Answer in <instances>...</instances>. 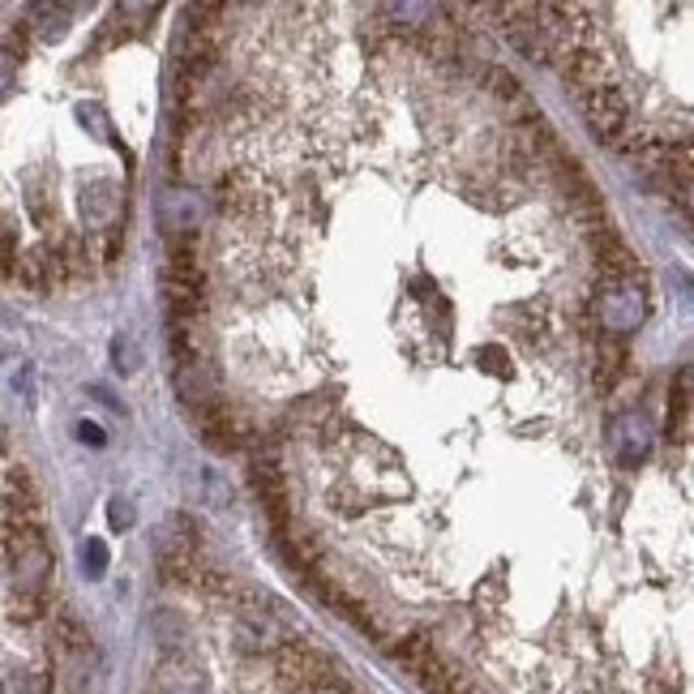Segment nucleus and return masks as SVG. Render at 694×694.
I'll return each mask as SVG.
<instances>
[{
	"label": "nucleus",
	"mask_w": 694,
	"mask_h": 694,
	"mask_svg": "<svg viewBox=\"0 0 694 694\" xmlns=\"http://www.w3.org/2000/svg\"><path fill=\"white\" fill-rule=\"evenodd\" d=\"M395 656L404 660V669L417 678L429 694H459L468 682H459V673L446 665V656L433 647L429 634H404L395 643Z\"/></svg>",
	"instance_id": "nucleus-1"
},
{
	"label": "nucleus",
	"mask_w": 694,
	"mask_h": 694,
	"mask_svg": "<svg viewBox=\"0 0 694 694\" xmlns=\"http://www.w3.org/2000/svg\"><path fill=\"white\" fill-rule=\"evenodd\" d=\"M275 669L287 691H344L335 665L305 643H283L275 652Z\"/></svg>",
	"instance_id": "nucleus-2"
},
{
	"label": "nucleus",
	"mask_w": 694,
	"mask_h": 694,
	"mask_svg": "<svg viewBox=\"0 0 694 694\" xmlns=\"http://www.w3.org/2000/svg\"><path fill=\"white\" fill-rule=\"evenodd\" d=\"M592 313H596V322L605 326V335L614 339V335L639 331L647 305H643V292H639L634 278H605V283L596 287V296H592Z\"/></svg>",
	"instance_id": "nucleus-3"
},
{
	"label": "nucleus",
	"mask_w": 694,
	"mask_h": 694,
	"mask_svg": "<svg viewBox=\"0 0 694 694\" xmlns=\"http://www.w3.org/2000/svg\"><path fill=\"white\" fill-rule=\"evenodd\" d=\"M652 442H656V429L643 412H622V417L609 420V446L618 455V463L634 468L652 455Z\"/></svg>",
	"instance_id": "nucleus-4"
},
{
	"label": "nucleus",
	"mask_w": 694,
	"mask_h": 694,
	"mask_svg": "<svg viewBox=\"0 0 694 694\" xmlns=\"http://www.w3.org/2000/svg\"><path fill=\"white\" fill-rule=\"evenodd\" d=\"M583 116L587 125L600 134L605 141H614L625 129V116H630V99L609 82V86H596L583 95Z\"/></svg>",
	"instance_id": "nucleus-5"
},
{
	"label": "nucleus",
	"mask_w": 694,
	"mask_h": 694,
	"mask_svg": "<svg viewBox=\"0 0 694 694\" xmlns=\"http://www.w3.org/2000/svg\"><path fill=\"white\" fill-rule=\"evenodd\" d=\"M154 210H159V223H163L172 236H194V227H202L210 207H207V194H198V189H168Z\"/></svg>",
	"instance_id": "nucleus-6"
},
{
	"label": "nucleus",
	"mask_w": 694,
	"mask_h": 694,
	"mask_svg": "<svg viewBox=\"0 0 694 694\" xmlns=\"http://www.w3.org/2000/svg\"><path fill=\"white\" fill-rule=\"evenodd\" d=\"M249 485H253V493L262 497V506H267V515H271V523H275V536H283V532L292 528V519H287V481H283V472H278L271 459H253V463H249Z\"/></svg>",
	"instance_id": "nucleus-7"
},
{
	"label": "nucleus",
	"mask_w": 694,
	"mask_h": 694,
	"mask_svg": "<svg viewBox=\"0 0 694 694\" xmlns=\"http://www.w3.org/2000/svg\"><path fill=\"white\" fill-rule=\"evenodd\" d=\"M121 202H125V194H121V185H116V181H95V185H86V189H82L77 210H82L86 227H116Z\"/></svg>",
	"instance_id": "nucleus-8"
},
{
	"label": "nucleus",
	"mask_w": 694,
	"mask_h": 694,
	"mask_svg": "<svg viewBox=\"0 0 694 694\" xmlns=\"http://www.w3.org/2000/svg\"><path fill=\"white\" fill-rule=\"evenodd\" d=\"M587 240H592V253H596V262H600L605 278H634L639 275V258L630 253V245H625L614 227L592 232Z\"/></svg>",
	"instance_id": "nucleus-9"
},
{
	"label": "nucleus",
	"mask_w": 694,
	"mask_h": 694,
	"mask_svg": "<svg viewBox=\"0 0 694 694\" xmlns=\"http://www.w3.org/2000/svg\"><path fill=\"white\" fill-rule=\"evenodd\" d=\"M198 412V424H202V437H207V446L214 450H240L245 446V437H240V420L236 412L227 408V404H207V408H194Z\"/></svg>",
	"instance_id": "nucleus-10"
},
{
	"label": "nucleus",
	"mask_w": 694,
	"mask_h": 694,
	"mask_svg": "<svg viewBox=\"0 0 694 694\" xmlns=\"http://www.w3.org/2000/svg\"><path fill=\"white\" fill-rule=\"evenodd\" d=\"M570 61H566V82L570 86H579L583 95L587 90H596V86H609V57H600V52H583V48H574V52H566Z\"/></svg>",
	"instance_id": "nucleus-11"
},
{
	"label": "nucleus",
	"mask_w": 694,
	"mask_h": 694,
	"mask_svg": "<svg viewBox=\"0 0 694 694\" xmlns=\"http://www.w3.org/2000/svg\"><path fill=\"white\" fill-rule=\"evenodd\" d=\"M176 395H181L189 408H207V404H214V373H210L202 360L176 364Z\"/></svg>",
	"instance_id": "nucleus-12"
},
{
	"label": "nucleus",
	"mask_w": 694,
	"mask_h": 694,
	"mask_svg": "<svg viewBox=\"0 0 694 694\" xmlns=\"http://www.w3.org/2000/svg\"><path fill=\"white\" fill-rule=\"evenodd\" d=\"M691 364H682L678 369V386H673V404H669V437L673 442H691Z\"/></svg>",
	"instance_id": "nucleus-13"
},
{
	"label": "nucleus",
	"mask_w": 694,
	"mask_h": 694,
	"mask_svg": "<svg viewBox=\"0 0 694 694\" xmlns=\"http://www.w3.org/2000/svg\"><path fill=\"white\" fill-rule=\"evenodd\" d=\"M30 30H35L44 44L65 39V30H70V9H65V4H35V9H30Z\"/></svg>",
	"instance_id": "nucleus-14"
},
{
	"label": "nucleus",
	"mask_w": 694,
	"mask_h": 694,
	"mask_svg": "<svg viewBox=\"0 0 694 694\" xmlns=\"http://www.w3.org/2000/svg\"><path fill=\"white\" fill-rule=\"evenodd\" d=\"M112 364H116V373H138L141 369V344L129 331L112 335Z\"/></svg>",
	"instance_id": "nucleus-15"
},
{
	"label": "nucleus",
	"mask_w": 694,
	"mask_h": 694,
	"mask_svg": "<svg viewBox=\"0 0 694 694\" xmlns=\"http://www.w3.org/2000/svg\"><path fill=\"white\" fill-rule=\"evenodd\" d=\"M73 116L82 121V129H86L90 138L116 141V134H112V125H108V112H103L99 103H77V108H73Z\"/></svg>",
	"instance_id": "nucleus-16"
},
{
	"label": "nucleus",
	"mask_w": 694,
	"mask_h": 694,
	"mask_svg": "<svg viewBox=\"0 0 694 694\" xmlns=\"http://www.w3.org/2000/svg\"><path fill=\"white\" fill-rule=\"evenodd\" d=\"M108 541L103 536H86V545H82V570H86V579H103L108 574Z\"/></svg>",
	"instance_id": "nucleus-17"
},
{
	"label": "nucleus",
	"mask_w": 694,
	"mask_h": 694,
	"mask_svg": "<svg viewBox=\"0 0 694 694\" xmlns=\"http://www.w3.org/2000/svg\"><path fill=\"white\" fill-rule=\"evenodd\" d=\"M48 673H35V669H17L0 682V694H48Z\"/></svg>",
	"instance_id": "nucleus-18"
},
{
	"label": "nucleus",
	"mask_w": 694,
	"mask_h": 694,
	"mask_svg": "<svg viewBox=\"0 0 694 694\" xmlns=\"http://www.w3.org/2000/svg\"><path fill=\"white\" fill-rule=\"evenodd\" d=\"M154 630H159V639H163V647L168 652H181V643H185V622L176 618V614H154Z\"/></svg>",
	"instance_id": "nucleus-19"
},
{
	"label": "nucleus",
	"mask_w": 694,
	"mask_h": 694,
	"mask_svg": "<svg viewBox=\"0 0 694 694\" xmlns=\"http://www.w3.org/2000/svg\"><path fill=\"white\" fill-rule=\"evenodd\" d=\"M108 523H112V532H129V528L138 523L134 501H129V497H112V501H108Z\"/></svg>",
	"instance_id": "nucleus-20"
},
{
	"label": "nucleus",
	"mask_w": 694,
	"mask_h": 694,
	"mask_svg": "<svg viewBox=\"0 0 694 694\" xmlns=\"http://www.w3.org/2000/svg\"><path fill=\"white\" fill-rule=\"evenodd\" d=\"M202 488H207L210 506H227V501H232V485H227V481H223L214 468H207V472H202Z\"/></svg>",
	"instance_id": "nucleus-21"
},
{
	"label": "nucleus",
	"mask_w": 694,
	"mask_h": 694,
	"mask_svg": "<svg viewBox=\"0 0 694 694\" xmlns=\"http://www.w3.org/2000/svg\"><path fill=\"white\" fill-rule=\"evenodd\" d=\"M472 600H476L481 609H497V605L506 600V583H501V579L493 574V579H485V583L476 587V596H472Z\"/></svg>",
	"instance_id": "nucleus-22"
},
{
	"label": "nucleus",
	"mask_w": 694,
	"mask_h": 694,
	"mask_svg": "<svg viewBox=\"0 0 694 694\" xmlns=\"http://www.w3.org/2000/svg\"><path fill=\"white\" fill-rule=\"evenodd\" d=\"M73 433H77V442H86V446H95V450H103V446H108V437H103V429H99L95 420H77V424H73Z\"/></svg>",
	"instance_id": "nucleus-23"
},
{
	"label": "nucleus",
	"mask_w": 694,
	"mask_h": 694,
	"mask_svg": "<svg viewBox=\"0 0 694 694\" xmlns=\"http://www.w3.org/2000/svg\"><path fill=\"white\" fill-rule=\"evenodd\" d=\"M476 360H488V364H485L488 373H497V377H510V360H506V351H497V347H476Z\"/></svg>",
	"instance_id": "nucleus-24"
},
{
	"label": "nucleus",
	"mask_w": 694,
	"mask_h": 694,
	"mask_svg": "<svg viewBox=\"0 0 694 694\" xmlns=\"http://www.w3.org/2000/svg\"><path fill=\"white\" fill-rule=\"evenodd\" d=\"M13 82H17V65H13V57L0 48V99L13 95Z\"/></svg>",
	"instance_id": "nucleus-25"
},
{
	"label": "nucleus",
	"mask_w": 694,
	"mask_h": 694,
	"mask_svg": "<svg viewBox=\"0 0 694 694\" xmlns=\"http://www.w3.org/2000/svg\"><path fill=\"white\" fill-rule=\"evenodd\" d=\"M488 86H493L497 95H506V99H515V95H519V82H515L506 70H488Z\"/></svg>",
	"instance_id": "nucleus-26"
},
{
	"label": "nucleus",
	"mask_w": 694,
	"mask_h": 694,
	"mask_svg": "<svg viewBox=\"0 0 694 694\" xmlns=\"http://www.w3.org/2000/svg\"><path fill=\"white\" fill-rule=\"evenodd\" d=\"M13 386H17V391H26V395H30V391H35V369H30V364H26V369H22V373H17V377H13Z\"/></svg>",
	"instance_id": "nucleus-27"
}]
</instances>
